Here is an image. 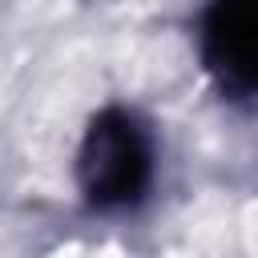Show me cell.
<instances>
[{
	"label": "cell",
	"mask_w": 258,
	"mask_h": 258,
	"mask_svg": "<svg viewBox=\"0 0 258 258\" xmlns=\"http://www.w3.org/2000/svg\"><path fill=\"white\" fill-rule=\"evenodd\" d=\"M89 189L97 202H121L129 198L145 177V145L129 121L101 125L93 133L89 157H85Z\"/></svg>",
	"instance_id": "1"
}]
</instances>
